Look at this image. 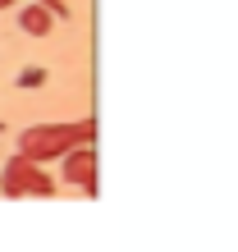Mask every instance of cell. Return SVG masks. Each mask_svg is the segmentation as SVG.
<instances>
[{
    "mask_svg": "<svg viewBox=\"0 0 238 252\" xmlns=\"http://www.w3.org/2000/svg\"><path fill=\"white\" fill-rule=\"evenodd\" d=\"M9 5H14V0H0V9H9Z\"/></svg>",
    "mask_w": 238,
    "mask_h": 252,
    "instance_id": "cell-6",
    "label": "cell"
},
{
    "mask_svg": "<svg viewBox=\"0 0 238 252\" xmlns=\"http://www.w3.org/2000/svg\"><path fill=\"white\" fill-rule=\"evenodd\" d=\"M37 5H41V9H51V19H64V14H69L64 0H37Z\"/></svg>",
    "mask_w": 238,
    "mask_h": 252,
    "instance_id": "cell-5",
    "label": "cell"
},
{
    "mask_svg": "<svg viewBox=\"0 0 238 252\" xmlns=\"http://www.w3.org/2000/svg\"><path fill=\"white\" fill-rule=\"evenodd\" d=\"M92 120L83 124H37L19 133V156L28 165H41V160H64V152L73 147H92Z\"/></svg>",
    "mask_w": 238,
    "mask_h": 252,
    "instance_id": "cell-1",
    "label": "cell"
},
{
    "mask_svg": "<svg viewBox=\"0 0 238 252\" xmlns=\"http://www.w3.org/2000/svg\"><path fill=\"white\" fill-rule=\"evenodd\" d=\"M0 188L9 192V197H23V192H37V197H51L55 192V179L41 165H28L23 156H14L5 170H0Z\"/></svg>",
    "mask_w": 238,
    "mask_h": 252,
    "instance_id": "cell-2",
    "label": "cell"
},
{
    "mask_svg": "<svg viewBox=\"0 0 238 252\" xmlns=\"http://www.w3.org/2000/svg\"><path fill=\"white\" fill-rule=\"evenodd\" d=\"M19 28H23L28 37H46L51 28H55V19H51L41 5H28V9H19Z\"/></svg>",
    "mask_w": 238,
    "mask_h": 252,
    "instance_id": "cell-4",
    "label": "cell"
},
{
    "mask_svg": "<svg viewBox=\"0 0 238 252\" xmlns=\"http://www.w3.org/2000/svg\"><path fill=\"white\" fill-rule=\"evenodd\" d=\"M64 179L87 188V192H96V152H92V147H73V152H64Z\"/></svg>",
    "mask_w": 238,
    "mask_h": 252,
    "instance_id": "cell-3",
    "label": "cell"
}]
</instances>
